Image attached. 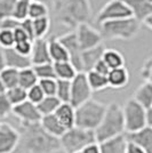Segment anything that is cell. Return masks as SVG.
<instances>
[{"label": "cell", "instance_id": "48", "mask_svg": "<svg viewBox=\"0 0 152 153\" xmlns=\"http://www.w3.org/2000/svg\"><path fill=\"white\" fill-rule=\"evenodd\" d=\"M146 126L152 127V108L146 110Z\"/></svg>", "mask_w": 152, "mask_h": 153}, {"label": "cell", "instance_id": "20", "mask_svg": "<svg viewBox=\"0 0 152 153\" xmlns=\"http://www.w3.org/2000/svg\"><path fill=\"white\" fill-rule=\"evenodd\" d=\"M109 87L113 89L125 88L129 82V72L125 66L111 69L108 74Z\"/></svg>", "mask_w": 152, "mask_h": 153}, {"label": "cell", "instance_id": "5", "mask_svg": "<svg viewBox=\"0 0 152 153\" xmlns=\"http://www.w3.org/2000/svg\"><path fill=\"white\" fill-rule=\"evenodd\" d=\"M107 108V104L94 98L80 104L76 108V126L88 130H95L101 123Z\"/></svg>", "mask_w": 152, "mask_h": 153}, {"label": "cell", "instance_id": "29", "mask_svg": "<svg viewBox=\"0 0 152 153\" xmlns=\"http://www.w3.org/2000/svg\"><path fill=\"white\" fill-rule=\"evenodd\" d=\"M61 101L57 98L56 96H45L44 98L37 104L39 111L41 115L46 114H51V113H55V111L57 110V108L60 106Z\"/></svg>", "mask_w": 152, "mask_h": 153}, {"label": "cell", "instance_id": "13", "mask_svg": "<svg viewBox=\"0 0 152 153\" xmlns=\"http://www.w3.org/2000/svg\"><path fill=\"white\" fill-rule=\"evenodd\" d=\"M13 114L16 119H19L21 125L40 122L41 118H42L37 104L30 102L29 100H26L21 104L14 105Z\"/></svg>", "mask_w": 152, "mask_h": 153}, {"label": "cell", "instance_id": "21", "mask_svg": "<svg viewBox=\"0 0 152 153\" xmlns=\"http://www.w3.org/2000/svg\"><path fill=\"white\" fill-rule=\"evenodd\" d=\"M55 115L66 129L76 126V108L71 103H61L55 111Z\"/></svg>", "mask_w": 152, "mask_h": 153}, {"label": "cell", "instance_id": "42", "mask_svg": "<svg viewBox=\"0 0 152 153\" xmlns=\"http://www.w3.org/2000/svg\"><path fill=\"white\" fill-rule=\"evenodd\" d=\"M32 47H33V40H24V41H19L14 45V48L19 51V54L24 55V56H29L31 55Z\"/></svg>", "mask_w": 152, "mask_h": 153}, {"label": "cell", "instance_id": "27", "mask_svg": "<svg viewBox=\"0 0 152 153\" xmlns=\"http://www.w3.org/2000/svg\"><path fill=\"white\" fill-rule=\"evenodd\" d=\"M103 61L109 65L110 69L121 68L125 66V57L119 51L112 49V48H105L103 53Z\"/></svg>", "mask_w": 152, "mask_h": 153}, {"label": "cell", "instance_id": "50", "mask_svg": "<svg viewBox=\"0 0 152 153\" xmlns=\"http://www.w3.org/2000/svg\"><path fill=\"white\" fill-rule=\"evenodd\" d=\"M143 24H144L148 29H150V30L152 31V14H150V15L143 21Z\"/></svg>", "mask_w": 152, "mask_h": 153}, {"label": "cell", "instance_id": "51", "mask_svg": "<svg viewBox=\"0 0 152 153\" xmlns=\"http://www.w3.org/2000/svg\"><path fill=\"white\" fill-rule=\"evenodd\" d=\"M6 90H7L6 86L4 85L2 80H1V78H0V95H1V94H5V93H6Z\"/></svg>", "mask_w": 152, "mask_h": 153}, {"label": "cell", "instance_id": "25", "mask_svg": "<svg viewBox=\"0 0 152 153\" xmlns=\"http://www.w3.org/2000/svg\"><path fill=\"white\" fill-rule=\"evenodd\" d=\"M54 70L56 79L61 80H72L79 71L76 66L70 61H62V62H55L54 63Z\"/></svg>", "mask_w": 152, "mask_h": 153}, {"label": "cell", "instance_id": "10", "mask_svg": "<svg viewBox=\"0 0 152 153\" xmlns=\"http://www.w3.org/2000/svg\"><path fill=\"white\" fill-rule=\"evenodd\" d=\"M76 34L78 42L83 51L93 48L103 44V36L101 31L96 30L89 23H81L76 27Z\"/></svg>", "mask_w": 152, "mask_h": 153}, {"label": "cell", "instance_id": "31", "mask_svg": "<svg viewBox=\"0 0 152 153\" xmlns=\"http://www.w3.org/2000/svg\"><path fill=\"white\" fill-rule=\"evenodd\" d=\"M33 21V34L34 39L45 38L51 29V19L49 16H44L40 19H32Z\"/></svg>", "mask_w": 152, "mask_h": 153}, {"label": "cell", "instance_id": "16", "mask_svg": "<svg viewBox=\"0 0 152 153\" xmlns=\"http://www.w3.org/2000/svg\"><path fill=\"white\" fill-rule=\"evenodd\" d=\"M4 56H5L6 66H8V68L22 70V69L32 66L31 58L29 56H24V55L19 54L14 47L4 49Z\"/></svg>", "mask_w": 152, "mask_h": 153}, {"label": "cell", "instance_id": "52", "mask_svg": "<svg viewBox=\"0 0 152 153\" xmlns=\"http://www.w3.org/2000/svg\"><path fill=\"white\" fill-rule=\"evenodd\" d=\"M22 153H30V152H28V151H23Z\"/></svg>", "mask_w": 152, "mask_h": 153}, {"label": "cell", "instance_id": "1", "mask_svg": "<svg viewBox=\"0 0 152 153\" xmlns=\"http://www.w3.org/2000/svg\"><path fill=\"white\" fill-rule=\"evenodd\" d=\"M51 5L55 22L71 30L92 19L90 0H53Z\"/></svg>", "mask_w": 152, "mask_h": 153}, {"label": "cell", "instance_id": "35", "mask_svg": "<svg viewBox=\"0 0 152 153\" xmlns=\"http://www.w3.org/2000/svg\"><path fill=\"white\" fill-rule=\"evenodd\" d=\"M33 69L36 71V74L38 76L39 80L40 79H48V78H55V70H54V63L53 62H48V63L42 64H36L32 65Z\"/></svg>", "mask_w": 152, "mask_h": 153}, {"label": "cell", "instance_id": "43", "mask_svg": "<svg viewBox=\"0 0 152 153\" xmlns=\"http://www.w3.org/2000/svg\"><path fill=\"white\" fill-rule=\"evenodd\" d=\"M141 76L144 81H149L152 83V56L146 59L142 69H141Z\"/></svg>", "mask_w": 152, "mask_h": 153}, {"label": "cell", "instance_id": "33", "mask_svg": "<svg viewBox=\"0 0 152 153\" xmlns=\"http://www.w3.org/2000/svg\"><path fill=\"white\" fill-rule=\"evenodd\" d=\"M6 95L13 105L21 104V103H23L24 101L28 100V91H26L25 88H23L21 86H15L13 88L7 89Z\"/></svg>", "mask_w": 152, "mask_h": 153}, {"label": "cell", "instance_id": "40", "mask_svg": "<svg viewBox=\"0 0 152 153\" xmlns=\"http://www.w3.org/2000/svg\"><path fill=\"white\" fill-rule=\"evenodd\" d=\"M14 105L8 100L6 93L0 95V119H5L10 113H13Z\"/></svg>", "mask_w": 152, "mask_h": 153}, {"label": "cell", "instance_id": "47", "mask_svg": "<svg viewBox=\"0 0 152 153\" xmlns=\"http://www.w3.org/2000/svg\"><path fill=\"white\" fill-rule=\"evenodd\" d=\"M126 153H146V152L144 151V150H142L139 145H136V144H134V143H132V142L128 140Z\"/></svg>", "mask_w": 152, "mask_h": 153}, {"label": "cell", "instance_id": "38", "mask_svg": "<svg viewBox=\"0 0 152 153\" xmlns=\"http://www.w3.org/2000/svg\"><path fill=\"white\" fill-rule=\"evenodd\" d=\"M16 0H0V22L13 17Z\"/></svg>", "mask_w": 152, "mask_h": 153}, {"label": "cell", "instance_id": "2", "mask_svg": "<svg viewBox=\"0 0 152 153\" xmlns=\"http://www.w3.org/2000/svg\"><path fill=\"white\" fill-rule=\"evenodd\" d=\"M21 144L30 153H58L62 151L61 140L46 131L40 122L21 125Z\"/></svg>", "mask_w": 152, "mask_h": 153}, {"label": "cell", "instance_id": "55", "mask_svg": "<svg viewBox=\"0 0 152 153\" xmlns=\"http://www.w3.org/2000/svg\"><path fill=\"white\" fill-rule=\"evenodd\" d=\"M124 1H125V0H124Z\"/></svg>", "mask_w": 152, "mask_h": 153}, {"label": "cell", "instance_id": "32", "mask_svg": "<svg viewBox=\"0 0 152 153\" xmlns=\"http://www.w3.org/2000/svg\"><path fill=\"white\" fill-rule=\"evenodd\" d=\"M19 70L14 69V68H8V66H6L0 72V78H1L4 85L6 86L7 89L13 88L15 86H19Z\"/></svg>", "mask_w": 152, "mask_h": 153}, {"label": "cell", "instance_id": "28", "mask_svg": "<svg viewBox=\"0 0 152 153\" xmlns=\"http://www.w3.org/2000/svg\"><path fill=\"white\" fill-rule=\"evenodd\" d=\"M86 74H87V79H88V82L93 91H101L109 87L108 76L101 74L94 70L86 72Z\"/></svg>", "mask_w": 152, "mask_h": 153}, {"label": "cell", "instance_id": "14", "mask_svg": "<svg viewBox=\"0 0 152 153\" xmlns=\"http://www.w3.org/2000/svg\"><path fill=\"white\" fill-rule=\"evenodd\" d=\"M30 58H31L32 65L51 62L49 49H48V40L47 39L38 38L33 40V47H32Z\"/></svg>", "mask_w": 152, "mask_h": 153}, {"label": "cell", "instance_id": "54", "mask_svg": "<svg viewBox=\"0 0 152 153\" xmlns=\"http://www.w3.org/2000/svg\"><path fill=\"white\" fill-rule=\"evenodd\" d=\"M150 1H151V2H152V0H150Z\"/></svg>", "mask_w": 152, "mask_h": 153}, {"label": "cell", "instance_id": "46", "mask_svg": "<svg viewBox=\"0 0 152 153\" xmlns=\"http://www.w3.org/2000/svg\"><path fill=\"white\" fill-rule=\"evenodd\" d=\"M83 153H101V149H100V143L98 142H94V143H90L89 145L83 149Z\"/></svg>", "mask_w": 152, "mask_h": 153}, {"label": "cell", "instance_id": "8", "mask_svg": "<svg viewBox=\"0 0 152 153\" xmlns=\"http://www.w3.org/2000/svg\"><path fill=\"white\" fill-rule=\"evenodd\" d=\"M93 89L87 79L86 72H78L71 80V98L70 103L77 108L92 98Z\"/></svg>", "mask_w": 152, "mask_h": 153}, {"label": "cell", "instance_id": "4", "mask_svg": "<svg viewBox=\"0 0 152 153\" xmlns=\"http://www.w3.org/2000/svg\"><path fill=\"white\" fill-rule=\"evenodd\" d=\"M141 24L134 16L110 19L100 24V31L103 38L108 40H132L139 34Z\"/></svg>", "mask_w": 152, "mask_h": 153}, {"label": "cell", "instance_id": "3", "mask_svg": "<svg viewBox=\"0 0 152 153\" xmlns=\"http://www.w3.org/2000/svg\"><path fill=\"white\" fill-rule=\"evenodd\" d=\"M94 131L98 143L126 133L122 108L118 103L112 102L109 104L101 123Z\"/></svg>", "mask_w": 152, "mask_h": 153}, {"label": "cell", "instance_id": "23", "mask_svg": "<svg viewBox=\"0 0 152 153\" xmlns=\"http://www.w3.org/2000/svg\"><path fill=\"white\" fill-rule=\"evenodd\" d=\"M48 40V49L51 55V62H62V61H69V54L65 49L64 45L60 41L58 37L51 36Z\"/></svg>", "mask_w": 152, "mask_h": 153}, {"label": "cell", "instance_id": "7", "mask_svg": "<svg viewBox=\"0 0 152 153\" xmlns=\"http://www.w3.org/2000/svg\"><path fill=\"white\" fill-rule=\"evenodd\" d=\"M126 134L139 131L146 126V108L133 97L122 106Z\"/></svg>", "mask_w": 152, "mask_h": 153}, {"label": "cell", "instance_id": "34", "mask_svg": "<svg viewBox=\"0 0 152 153\" xmlns=\"http://www.w3.org/2000/svg\"><path fill=\"white\" fill-rule=\"evenodd\" d=\"M56 97L62 103H70V98H71V80L57 79Z\"/></svg>", "mask_w": 152, "mask_h": 153}, {"label": "cell", "instance_id": "53", "mask_svg": "<svg viewBox=\"0 0 152 153\" xmlns=\"http://www.w3.org/2000/svg\"><path fill=\"white\" fill-rule=\"evenodd\" d=\"M77 153H83V152H77Z\"/></svg>", "mask_w": 152, "mask_h": 153}, {"label": "cell", "instance_id": "39", "mask_svg": "<svg viewBox=\"0 0 152 153\" xmlns=\"http://www.w3.org/2000/svg\"><path fill=\"white\" fill-rule=\"evenodd\" d=\"M39 85L41 89L44 90L46 96H56V88H57V79L55 78H48V79H40Z\"/></svg>", "mask_w": 152, "mask_h": 153}, {"label": "cell", "instance_id": "12", "mask_svg": "<svg viewBox=\"0 0 152 153\" xmlns=\"http://www.w3.org/2000/svg\"><path fill=\"white\" fill-rule=\"evenodd\" d=\"M60 41L62 42L68 51L69 54V61L76 66V69L79 72H83V59H81V54L83 49L78 42L76 31H70L63 36L58 37Z\"/></svg>", "mask_w": 152, "mask_h": 153}, {"label": "cell", "instance_id": "9", "mask_svg": "<svg viewBox=\"0 0 152 153\" xmlns=\"http://www.w3.org/2000/svg\"><path fill=\"white\" fill-rule=\"evenodd\" d=\"M133 16L132 10L124 0H110L100 10L96 16V23L101 24L104 21L118 19H126Z\"/></svg>", "mask_w": 152, "mask_h": 153}, {"label": "cell", "instance_id": "19", "mask_svg": "<svg viewBox=\"0 0 152 153\" xmlns=\"http://www.w3.org/2000/svg\"><path fill=\"white\" fill-rule=\"evenodd\" d=\"M129 6L135 19L143 23V21L152 14V2L150 0H125Z\"/></svg>", "mask_w": 152, "mask_h": 153}, {"label": "cell", "instance_id": "17", "mask_svg": "<svg viewBox=\"0 0 152 153\" xmlns=\"http://www.w3.org/2000/svg\"><path fill=\"white\" fill-rule=\"evenodd\" d=\"M128 140L126 134L119 135L100 143L101 153H126Z\"/></svg>", "mask_w": 152, "mask_h": 153}, {"label": "cell", "instance_id": "26", "mask_svg": "<svg viewBox=\"0 0 152 153\" xmlns=\"http://www.w3.org/2000/svg\"><path fill=\"white\" fill-rule=\"evenodd\" d=\"M39 82V78L36 74V71L33 69V66H29L25 69L19 70V86L25 88L26 90L31 88L32 86L37 85Z\"/></svg>", "mask_w": 152, "mask_h": 153}, {"label": "cell", "instance_id": "15", "mask_svg": "<svg viewBox=\"0 0 152 153\" xmlns=\"http://www.w3.org/2000/svg\"><path fill=\"white\" fill-rule=\"evenodd\" d=\"M127 140L139 145L146 153H152V127L145 126L139 131L126 134Z\"/></svg>", "mask_w": 152, "mask_h": 153}, {"label": "cell", "instance_id": "36", "mask_svg": "<svg viewBox=\"0 0 152 153\" xmlns=\"http://www.w3.org/2000/svg\"><path fill=\"white\" fill-rule=\"evenodd\" d=\"M14 45H15L14 31L12 29L0 26V48L6 49V48L14 47Z\"/></svg>", "mask_w": 152, "mask_h": 153}, {"label": "cell", "instance_id": "30", "mask_svg": "<svg viewBox=\"0 0 152 153\" xmlns=\"http://www.w3.org/2000/svg\"><path fill=\"white\" fill-rule=\"evenodd\" d=\"M44 16H49V9L47 5L40 0H32L29 6L28 17L31 19H36Z\"/></svg>", "mask_w": 152, "mask_h": 153}, {"label": "cell", "instance_id": "44", "mask_svg": "<svg viewBox=\"0 0 152 153\" xmlns=\"http://www.w3.org/2000/svg\"><path fill=\"white\" fill-rule=\"evenodd\" d=\"M21 22V21H19ZM14 31V37H15V44L19 42V41H24V40H32L30 36L28 34V32L22 27L21 25L16 26L13 30Z\"/></svg>", "mask_w": 152, "mask_h": 153}, {"label": "cell", "instance_id": "22", "mask_svg": "<svg viewBox=\"0 0 152 153\" xmlns=\"http://www.w3.org/2000/svg\"><path fill=\"white\" fill-rule=\"evenodd\" d=\"M40 125L42 126V128L46 131H48L49 134H51L53 136H56L58 138L66 131V128L64 127L63 123L58 120V118L55 115V113L42 115V118L40 120Z\"/></svg>", "mask_w": 152, "mask_h": 153}, {"label": "cell", "instance_id": "49", "mask_svg": "<svg viewBox=\"0 0 152 153\" xmlns=\"http://www.w3.org/2000/svg\"><path fill=\"white\" fill-rule=\"evenodd\" d=\"M6 68V62H5V56H4V49L0 48V72Z\"/></svg>", "mask_w": 152, "mask_h": 153}, {"label": "cell", "instance_id": "24", "mask_svg": "<svg viewBox=\"0 0 152 153\" xmlns=\"http://www.w3.org/2000/svg\"><path fill=\"white\" fill-rule=\"evenodd\" d=\"M134 100L148 108H152V83L149 81H144L142 85H139V88L134 91Z\"/></svg>", "mask_w": 152, "mask_h": 153}, {"label": "cell", "instance_id": "37", "mask_svg": "<svg viewBox=\"0 0 152 153\" xmlns=\"http://www.w3.org/2000/svg\"><path fill=\"white\" fill-rule=\"evenodd\" d=\"M32 0H16V5L14 9L13 17L19 21H22L28 17V12H29V6Z\"/></svg>", "mask_w": 152, "mask_h": 153}, {"label": "cell", "instance_id": "11", "mask_svg": "<svg viewBox=\"0 0 152 153\" xmlns=\"http://www.w3.org/2000/svg\"><path fill=\"white\" fill-rule=\"evenodd\" d=\"M19 143V130L7 122L0 121V153H14Z\"/></svg>", "mask_w": 152, "mask_h": 153}, {"label": "cell", "instance_id": "6", "mask_svg": "<svg viewBox=\"0 0 152 153\" xmlns=\"http://www.w3.org/2000/svg\"><path fill=\"white\" fill-rule=\"evenodd\" d=\"M60 140L64 153L81 152L90 143L97 142L94 130L83 129L77 126L66 129V131L60 137Z\"/></svg>", "mask_w": 152, "mask_h": 153}, {"label": "cell", "instance_id": "18", "mask_svg": "<svg viewBox=\"0 0 152 153\" xmlns=\"http://www.w3.org/2000/svg\"><path fill=\"white\" fill-rule=\"evenodd\" d=\"M104 51H105V47L103 44L96 46V47H93V48L86 49V51H83L81 59H83V72H88V71L94 69L95 64L103 57Z\"/></svg>", "mask_w": 152, "mask_h": 153}, {"label": "cell", "instance_id": "45", "mask_svg": "<svg viewBox=\"0 0 152 153\" xmlns=\"http://www.w3.org/2000/svg\"><path fill=\"white\" fill-rule=\"evenodd\" d=\"M93 70L96 71V72H98V73H101V74L108 76L111 69L109 68V65L105 63V62L103 61V58H102V59H100V61L95 64V66H94V69H93Z\"/></svg>", "mask_w": 152, "mask_h": 153}, {"label": "cell", "instance_id": "41", "mask_svg": "<svg viewBox=\"0 0 152 153\" xmlns=\"http://www.w3.org/2000/svg\"><path fill=\"white\" fill-rule=\"evenodd\" d=\"M26 91H28V100H29L30 102L34 103V104H38L45 96H46L44 93V90L41 89V87H40L39 83L32 86L31 88H29Z\"/></svg>", "mask_w": 152, "mask_h": 153}]
</instances>
